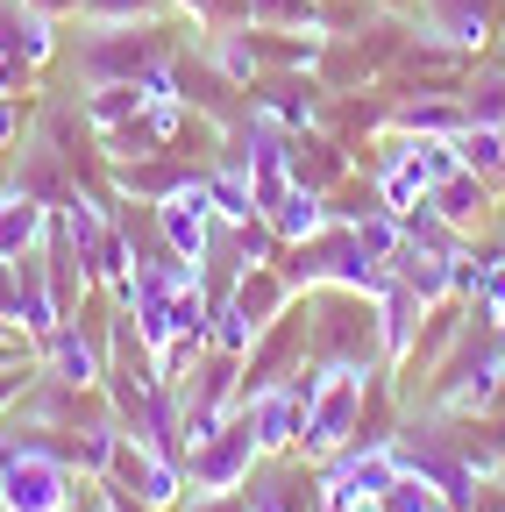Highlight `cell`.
<instances>
[{"label":"cell","mask_w":505,"mask_h":512,"mask_svg":"<svg viewBox=\"0 0 505 512\" xmlns=\"http://www.w3.org/2000/svg\"><path fill=\"white\" fill-rule=\"evenodd\" d=\"M363 392H370V363H321V370H313L306 427H299V448H306L313 463H328L335 448L356 441V427H363Z\"/></svg>","instance_id":"1"},{"label":"cell","mask_w":505,"mask_h":512,"mask_svg":"<svg viewBox=\"0 0 505 512\" xmlns=\"http://www.w3.org/2000/svg\"><path fill=\"white\" fill-rule=\"evenodd\" d=\"M0 441V512H72V463L50 441Z\"/></svg>","instance_id":"2"},{"label":"cell","mask_w":505,"mask_h":512,"mask_svg":"<svg viewBox=\"0 0 505 512\" xmlns=\"http://www.w3.org/2000/svg\"><path fill=\"white\" fill-rule=\"evenodd\" d=\"M257 427H249V413L235 406V420L221 427V434H207V441H193L185 448V484H193L200 498H214V491H242L249 484V470H257Z\"/></svg>","instance_id":"3"},{"label":"cell","mask_w":505,"mask_h":512,"mask_svg":"<svg viewBox=\"0 0 505 512\" xmlns=\"http://www.w3.org/2000/svg\"><path fill=\"white\" fill-rule=\"evenodd\" d=\"M157 57L164 50L150 29H100L93 22V36H79V79L86 86H136Z\"/></svg>","instance_id":"4"},{"label":"cell","mask_w":505,"mask_h":512,"mask_svg":"<svg viewBox=\"0 0 505 512\" xmlns=\"http://www.w3.org/2000/svg\"><path fill=\"white\" fill-rule=\"evenodd\" d=\"M157 235H164V249L178 256V264H200V256L214 249L221 214H214V200H207V178H185L171 200H157Z\"/></svg>","instance_id":"5"},{"label":"cell","mask_w":505,"mask_h":512,"mask_svg":"<svg viewBox=\"0 0 505 512\" xmlns=\"http://www.w3.org/2000/svg\"><path fill=\"white\" fill-rule=\"evenodd\" d=\"M306 392H313V370L271 384V392H257V399H242V413H249V427H257V448H264V456H285V448H299Z\"/></svg>","instance_id":"6"},{"label":"cell","mask_w":505,"mask_h":512,"mask_svg":"<svg viewBox=\"0 0 505 512\" xmlns=\"http://www.w3.org/2000/svg\"><path fill=\"white\" fill-rule=\"evenodd\" d=\"M413 15H420L427 36L456 43L463 57L484 50V43L498 36V0H413Z\"/></svg>","instance_id":"7"},{"label":"cell","mask_w":505,"mask_h":512,"mask_svg":"<svg viewBox=\"0 0 505 512\" xmlns=\"http://www.w3.org/2000/svg\"><path fill=\"white\" fill-rule=\"evenodd\" d=\"M0 57H15V64H50L57 57V15L29 8V0H0Z\"/></svg>","instance_id":"8"},{"label":"cell","mask_w":505,"mask_h":512,"mask_svg":"<svg viewBox=\"0 0 505 512\" xmlns=\"http://www.w3.org/2000/svg\"><path fill=\"white\" fill-rule=\"evenodd\" d=\"M43 377L50 384H72V392H93V384H107V356L100 342H86L79 328H57L43 342Z\"/></svg>","instance_id":"9"},{"label":"cell","mask_w":505,"mask_h":512,"mask_svg":"<svg viewBox=\"0 0 505 512\" xmlns=\"http://www.w3.org/2000/svg\"><path fill=\"white\" fill-rule=\"evenodd\" d=\"M413 328H420V299H413V285L385 278V285H377V356H385L392 370L413 356Z\"/></svg>","instance_id":"10"},{"label":"cell","mask_w":505,"mask_h":512,"mask_svg":"<svg viewBox=\"0 0 505 512\" xmlns=\"http://www.w3.org/2000/svg\"><path fill=\"white\" fill-rule=\"evenodd\" d=\"M228 299L242 306V320H249L257 335H271L278 320H285V306H292V278H278L271 264H257V271H235Z\"/></svg>","instance_id":"11"},{"label":"cell","mask_w":505,"mask_h":512,"mask_svg":"<svg viewBox=\"0 0 505 512\" xmlns=\"http://www.w3.org/2000/svg\"><path fill=\"white\" fill-rule=\"evenodd\" d=\"M392 128H399V136H463V128H470V107L449 100V93H434V86H420V93H406V100L392 107Z\"/></svg>","instance_id":"12"},{"label":"cell","mask_w":505,"mask_h":512,"mask_svg":"<svg viewBox=\"0 0 505 512\" xmlns=\"http://www.w3.org/2000/svg\"><path fill=\"white\" fill-rule=\"evenodd\" d=\"M50 235V207L36 200V192H0V264H22V256Z\"/></svg>","instance_id":"13"},{"label":"cell","mask_w":505,"mask_h":512,"mask_svg":"<svg viewBox=\"0 0 505 512\" xmlns=\"http://www.w3.org/2000/svg\"><path fill=\"white\" fill-rule=\"evenodd\" d=\"M427 207H434L441 221H449L456 235H470V228H477V221L491 214V178H477V171L463 164L456 178H441V185L427 192Z\"/></svg>","instance_id":"14"},{"label":"cell","mask_w":505,"mask_h":512,"mask_svg":"<svg viewBox=\"0 0 505 512\" xmlns=\"http://www.w3.org/2000/svg\"><path fill=\"white\" fill-rule=\"evenodd\" d=\"M264 221L278 228V242L299 249V242H313V235L328 228V192H321V185H306V178H292V192H285V200H278Z\"/></svg>","instance_id":"15"},{"label":"cell","mask_w":505,"mask_h":512,"mask_svg":"<svg viewBox=\"0 0 505 512\" xmlns=\"http://www.w3.org/2000/svg\"><path fill=\"white\" fill-rule=\"evenodd\" d=\"M249 93H257V114H271L278 128L313 121V86H306V79H257Z\"/></svg>","instance_id":"16"},{"label":"cell","mask_w":505,"mask_h":512,"mask_svg":"<svg viewBox=\"0 0 505 512\" xmlns=\"http://www.w3.org/2000/svg\"><path fill=\"white\" fill-rule=\"evenodd\" d=\"M235 8H242L249 29H271V36H285V29H321V0H235Z\"/></svg>","instance_id":"17"},{"label":"cell","mask_w":505,"mask_h":512,"mask_svg":"<svg viewBox=\"0 0 505 512\" xmlns=\"http://www.w3.org/2000/svg\"><path fill=\"white\" fill-rule=\"evenodd\" d=\"M207 200H214L221 228H235V221H257V192H249V171H242V164H221V171L207 178Z\"/></svg>","instance_id":"18"},{"label":"cell","mask_w":505,"mask_h":512,"mask_svg":"<svg viewBox=\"0 0 505 512\" xmlns=\"http://www.w3.org/2000/svg\"><path fill=\"white\" fill-rule=\"evenodd\" d=\"M79 15L100 29H157L171 15V0H79Z\"/></svg>","instance_id":"19"},{"label":"cell","mask_w":505,"mask_h":512,"mask_svg":"<svg viewBox=\"0 0 505 512\" xmlns=\"http://www.w3.org/2000/svg\"><path fill=\"white\" fill-rule=\"evenodd\" d=\"M456 157H463L477 178H505V128H491V121H470L463 136H456Z\"/></svg>","instance_id":"20"},{"label":"cell","mask_w":505,"mask_h":512,"mask_svg":"<svg viewBox=\"0 0 505 512\" xmlns=\"http://www.w3.org/2000/svg\"><path fill=\"white\" fill-rule=\"evenodd\" d=\"M193 178L178 164H121V192H136V200H171V192Z\"/></svg>","instance_id":"21"},{"label":"cell","mask_w":505,"mask_h":512,"mask_svg":"<svg viewBox=\"0 0 505 512\" xmlns=\"http://www.w3.org/2000/svg\"><path fill=\"white\" fill-rule=\"evenodd\" d=\"M377 512H449L441 505V491L427 484V477H413V470H399V484L377 498Z\"/></svg>","instance_id":"22"},{"label":"cell","mask_w":505,"mask_h":512,"mask_svg":"<svg viewBox=\"0 0 505 512\" xmlns=\"http://www.w3.org/2000/svg\"><path fill=\"white\" fill-rule=\"evenodd\" d=\"M114 448H121V427H114V420H93V427H79V441H72V463H79V470H107Z\"/></svg>","instance_id":"23"},{"label":"cell","mask_w":505,"mask_h":512,"mask_svg":"<svg viewBox=\"0 0 505 512\" xmlns=\"http://www.w3.org/2000/svg\"><path fill=\"white\" fill-rule=\"evenodd\" d=\"M292 178H306V185H335L342 178V157L328 150V143H292Z\"/></svg>","instance_id":"24"},{"label":"cell","mask_w":505,"mask_h":512,"mask_svg":"<svg viewBox=\"0 0 505 512\" xmlns=\"http://www.w3.org/2000/svg\"><path fill=\"white\" fill-rule=\"evenodd\" d=\"M470 121H491V128H505V64H498V72H484L477 86H470Z\"/></svg>","instance_id":"25"},{"label":"cell","mask_w":505,"mask_h":512,"mask_svg":"<svg viewBox=\"0 0 505 512\" xmlns=\"http://www.w3.org/2000/svg\"><path fill=\"white\" fill-rule=\"evenodd\" d=\"M470 299H477V313H484V320H498V313H505V249L477 264V292H470Z\"/></svg>","instance_id":"26"},{"label":"cell","mask_w":505,"mask_h":512,"mask_svg":"<svg viewBox=\"0 0 505 512\" xmlns=\"http://www.w3.org/2000/svg\"><path fill=\"white\" fill-rule=\"evenodd\" d=\"M193 512H249V498H242V491H214V498L193 491Z\"/></svg>","instance_id":"27"},{"label":"cell","mask_w":505,"mask_h":512,"mask_svg":"<svg viewBox=\"0 0 505 512\" xmlns=\"http://www.w3.org/2000/svg\"><path fill=\"white\" fill-rule=\"evenodd\" d=\"M0 320L15 328V264H0Z\"/></svg>","instance_id":"28"},{"label":"cell","mask_w":505,"mask_h":512,"mask_svg":"<svg viewBox=\"0 0 505 512\" xmlns=\"http://www.w3.org/2000/svg\"><path fill=\"white\" fill-rule=\"evenodd\" d=\"M22 72H29V64H15V57H0V100H8V86H22Z\"/></svg>","instance_id":"29"},{"label":"cell","mask_w":505,"mask_h":512,"mask_svg":"<svg viewBox=\"0 0 505 512\" xmlns=\"http://www.w3.org/2000/svg\"><path fill=\"white\" fill-rule=\"evenodd\" d=\"M8 136H15V114H8V107H0V143H8Z\"/></svg>","instance_id":"30"},{"label":"cell","mask_w":505,"mask_h":512,"mask_svg":"<svg viewBox=\"0 0 505 512\" xmlns=\"http://www.w3.org/2000/svg\"><path fill=\"white\" fill-rule=\"evenodd\" d=\"M377 8H392V15H406V8H413V0H377Z\"/></svg>","instance_id":"31"},{"label":"cell","mask_w":505,"mask_h":512,"mask_svg":"<svg viewBox=\"0 0 505 512\" xmlns=\"http://www.w3.org/2000/svg\"><path fill=\"white\" fill-rule=\"evenodd\" d=\"M0 335H8V320H0Z\"/></svg>","instance_id":"32"}]
</instances>
